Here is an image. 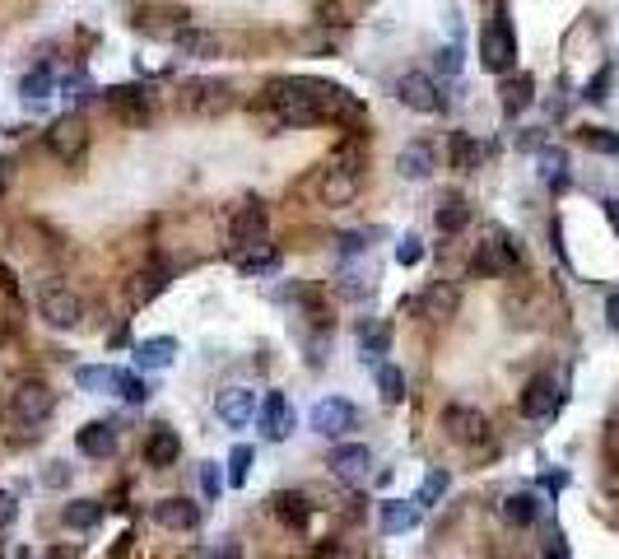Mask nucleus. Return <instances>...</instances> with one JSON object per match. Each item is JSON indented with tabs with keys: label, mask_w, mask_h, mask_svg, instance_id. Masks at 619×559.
<instances>
[{
	"label": "nucleus",
	"mask_w": 619,
	"mask_h": 559,
	"mask_svg": "<svg viewBox=\"0 0 619 559\" xmlns=\"http://www.w3.org/2000/svg\"><path fill=\"white\" fill-rule=\"evenodd\" d=\"M266 103L280 126H317V122H359L364 103L326 80H275L266 89Z\"/></svg>",
	"instance_id": "f257e3e1"
},
{
	"label": "nucleus",
	"mask_w": 619,
	"mask_h": 559,
	"mask_svg": "<svg viewBox=\"0 0 619 559\" xmlns=\"http://www.w3.org/2000/svg\"><path fill=\"white\" fill-rule=\"evenodd\" d=\"M480 66L489 75H508L517 66V33H512L508 14H494L485 24V33H480Z\"/></svg>",
	"instance_id": "f03ea898"
},
{
	"label": "nucleus",
	"mask_w": 619,
	"mask_h": 559,
	"mask_svg": "<svg viewBox=\"0 0 619 559\" xmlns=\"http://www.w3.org/2000/svg\"><path fill=\"white\" fill-rule=\"evenodd\" d=\"M52 410H56V396H52V387H47V382L28 378V382H19V387H14L10 415L24 424V429H38V424H47V420H52Z\"/></svg>",
	"instance_id": "7ed1b4c3"
},
{
	"label": "nucleus",
	"mask_w": 619,
	"mask_h": 559,
	"mask_svg": "<svg viewBox=\"0 0 619 559\" xmlns=\"http://www.w3.org/2000/svg\"><path fill=\"white\" fill-rule=\"evenodd\" d=\"M47 150L61 159V164H84V150H89V126H84L80 112H66V117H56L52 131H47Z\"/></svg>",
	"instance_id": "20e7f679"
},
{
	"label": "nucleus",
	"mask_w": 619,
	"mask_h": 559,
	"mask_svg": "<svg viewBox=\"0 0 619 559\" xmlns=\"http://www.w3.org/2000/svg\"><path fill=\"white\" fill-rule=\"evenodd\" d=\"M396 98H401L410 112H424V117H438V112L447 108V94L438 89V80H433V75H424V70L401 75V80H396Z\"/></svg>",
	"instance_id": "39448f33"
},
{
	"label": "nucleus",
	"mask_w": 619,
	"mask_h": 559,
	"mask_svg": "<svg viewBox=\"0 0 619 559\" xmlns=\"http://www.w3.org/2000/svg\"><path fill=\"white\" fill-rule=\"evenodd\" d=\"M38 313H42V322H47V327L70 331V327H80L84 308H80V299L70 294V285H56V280H47V285L38 289Z\"/></svg>",
	"instance_id": "423d86ee"
},
{
	"label": "nucleus",
	"mask_w": 619,
	"mask_h": 559,
	"mask_svg": "<svg viewBox=\"0 0 619 559\" xmlns=\"http://www.w3.org/2000/svg\"><path fill=\"white\" fill-rule=\"evenodd\" d=\"M308 424H312V434L340 438V434H350L354 424H359V410H354L345 396H322V401L308 410Z\"/></svg>",
	"instance_id": "0eeeda50"
},
{
	"label": "nucleus",
	"mask_w": 619,
	"mask_h": 559,
	"mask_svg": "<svg viewBox=\"0 0 619 559\" xmlns=\"http://www.w3.org/2000/svg\"><path fill=\"white\" fill-rule=\"evenodd\" d=\"M331 476L345 480V485H368V476H373V452L364 448V443H340V448H331Z\"/></svg>",
	"instance_id": "6e6552de"
},
{
	"label": "nucleus",
	"mask_w": 619,
	"mask_h": 559,
	"mask_svg": "<svg viewBox=\"0 0 619 559\" xmlns=\"http://www.w3.org/2000/svg\"><path fill=\"white\" fill-rule=\"evenodd\" d=\"M559 406H564V392H559V382H554L550 373H536V378L526 382V392H522L526 420H550Z\"/></svg>",
	"instance_id": "1a4fd4ad"
},
{
	"label": "nucleus",
	"mask_w": 619,
	"mask_h": 559,
	"mask_svg": "<svg viewBox=\"0 0 619 559\" xmlns=\"http://www.w3.org/2000/svg\"><path fill=\"white\" fill-rule=\"evenodd\" d=\"M256 424H261V434L270 443H280V438L294 434V406H289V396L284 392H266L261 396V406H256Z\"/></svg>",
	"instance_id": "9d476101"
},
{
	"label": "nucleus",
	"mask_w": 619,
	"mask_h": 559,
	"mask_svg": "<svg viewBox=\"0 0 619 559\" xmlns=\"http://www.w3.org/2000/svg\"><path fill=\"white\" fill-rule=\"evenodd\" d=\"M517 257H522V247L512 243L508 233H494V238H485V243H480V252H475V271L508 275L512 266H517Z\"/></svg>",
	"instance_id": "9b49d317"
},
{
	"label": "nucleus",
	"mask_w": 619,
	"mask_h": 559,
	"mask_svg": "<svg viewBox=\"0 0 619 559\" xmlns=\"http://www.w3.org/2000/svg\"><path fill=\"white\" fill-rule=\"evenodd\" d=\"M154 522L168 527V532H196V527H201V504H191L182 494L159 499V504H154Z\"/></svg>",
	"instance_id": "f8f14e48"
},
{
	"label": "nucleus",
	"mask_w": 619,
	"mask_h": 559,
	"mask_svg": "<svg viewBox=\"0 0 619 559\" xmlns=\"http://www.w3.org/2000/svg\"><path fill=\"white\" fill-rule=\"evenodd\" d=\"M270 233V219H266V205H243L229 224V243L233 247H252V243H266Z\"/></svg>",
	"instance_id": "ddd939ff"
},
{
	"label": "nucleus",
	"mask_w": 619,
	"mask_h": 559,
	"mask_svg": "<svg viewBox=\"0 0 619 559\" xmlns=\"http://www.w3.org/2000/svg\"><path fill=\"white\" fill-rule=\"evenodd\" d=\"M443 429L457 438V443H485V438H489V420L480 415V410H471V406H447Z\"/></svg>",
	"instance_id": "4468645a"
},
{
	"label": "nucleus",
	"mask_w": 619,
	"mask_h": 559,
	"mask_svg": "<svg viewBox=\"0 0 619 559\" xmlns=\"http://www.w3.org/2000/svg\"><path fill=\"white\" fill-rule=\"evenodd\" d=\"M359 196V178H354V168H326L322 182H317V201L340 210V205H350Z\"/></svg>",
	"instance_id": "2eb2a0df"
},
{
	"label": "nucleus",
	"mask_w": 619,
	"mask_h": 559,
	"mask_svg": "<svg viewBox=\"0 0 619 559\" xmlns=\"http://www.w3.org/2000/svg\"><path fill=\"white\" fill-rule=\"evenodd\" d=\"M75 448H80L84 457H94V462H108L112 452H117V424H108V420L84 424L80 434H75Z\"/></svg>",
	"instance_id": "dca6fc26"
},
{
	"label": "nucleus",
	"mask_w": 619,
	"mask_h": 559,
	"mask_svg": "<svg viewBox=\"0 0 619 559\" xmlns=\"http://www.w3.org/2000/svg\"><path fill=\"white\" fill-rule=\"evenodd\" d=\"M419 513H424V508H419L415 499H410V504H405V499H387V504H377V527H382L387 536L415 532V527H419Z\"/></svg>",
	"instance_id": "f3484780"
},
{
	"label": "nucleus",
	"mask_w": 619,
	"mask_h": 559,
	"mask_svg": "<svg viewBox=\"0 0 619 559\" xmlns=\"http://www.w3.org/2000/svg\"><path fill=\"white\" fill-rule=\"evenodd\" d=\"M219 420L233 424V429H243V424L256 420V392H247V387H229V392H219Z\"/></svg>",
	"instance_id": "a211bd4d"
},
{
	"label": "nucleus",
	"mask_w": 619,
	"mask_h": 559,
	"mask_svg": "<svg viewBox=\"0 0 619 559\" xmlns=\"http://www.w3.org/2000/svg\"><path fill=\"white\" fill-rule=\"evenodd\" d=\"M498 103H503V117H517V112H526L531 103H536V80L531 75H508L503 80V89H498Z\"/></svg>",
	"instance_id": "6ab92c4d"
},
{
	"label": "nucleus",
	"mask_w": 619,
	"mask_h": 559,
	"mask_svg": "<svg viewBox=\"0 0 619 559\" xmlns=\"http://www.w3.org/2000/svg\"><path fill=\"white\" fill-rule=\"evenodd\" d=\"M433 164H438V159H433V145H424V140H410V145L396 154V173L410 182H424L433 173Z\"/></svg>",
	"instance_id": "aec40b11"
},
{
	"label": "nucleus",
	"mask_w": 619,
	"mask_h": 559,
	"mask_svg": "<svg viewBox=\"0 0 619 559\" xmlns=\"http://www.w3.org/2000/svg\"><path fill=\"white\" fill-rule=\"evenodd\" d=\"M75 387L94 396H108L122 387V369H112V364H80L75 369Z\"/></svg>",
	"instance_id": "412c9836"
},
{
	"label": "nucleus",
	"mask_w": 619,
	"mask_h": 559,
	"mask_svg": "<svg viewBox=\"0 0 619 559\" xmlns=\"http://www.w3.org/2000/svg\"><path fill=\"white\" fill-rule=\"evenodd\" d=\"M233 261H238V271H243V275H270V271H280V252H275L270 243L233 247Z\"/></svg>",
	"instance_id": "4be33fe9"
},
{
	"label": "nucleus",
	"mask_w": 619,
	"mask_h": 559,
	"mask_svg": "<svg viewBox=\"0 0 619 559\" xmlns=\"http://www.w3.org/2000/svg\"><path fill=\"white\" fill-rule=\"evenodd\" d=\"M177 355V341L173 336H154V341H140L135 345V369L140 373H154V369H168Z\"/></svg>",
	"instance_id": "5701e85b"
},
{
	"label": "nucleus",
	"mask_w": 619,
	"mask_h": 559,
	"mask_svg": "<svg viewBox=\"0 0 619 559\" xmlns=\"http://www.w3.org/2000/svg\"><path fill=\"white\" fill-rule=\"evenodd\" d=\"M177 52H182V56H196V61H215V56H224V42H219V33L182 28V33H177Z\"/></svg>",
	"instance_id": "b1692460"
},
{
	"label": "nucleus",
	"mask_w": 619,
	"mask_h": 559,
	"mask_svg": "<svg viewBox=\"0 0 619 559\" xmlns=\"http://www.w3.org/2000/svg\"><path fill=\"white\" fill-rule=\"evenodd\" d=\"M373 285H377V271L368 266V261H359V266H340V275H336V289L345 294V299H364V294H373Z\"/></svg>",
	"instance_id": "393cba45"
},
{
	"label": "nucleus",
	"mask_w": 619,
	"mask_h": 559,
	"mask_svg": "<svg viewBox=\"0 0 619 559\" xmlns=\"http://www.w3.org/2000/svg\"><path fill=\"white\" fill-rule=\"evenodd\" d=\"M536 173L545 187L564 191L568 187V150H559V145H545V150L536 154Z\"/></svg>",
	"instance_id": "a878e982"
},
{
	"label": "nucleus",
	"mask_w": 619,
	"mask_h": 559,
	"mask_svg": "<svg viewBox=\"0 0 619 559\" xmlns=\"http://www.w3.org/2000/svg\"><path fill=\"white\" fill-rule=\"evenodd\" d=\"M498 513H503V522H512V527H531V522L540 518V499H536V490H517V494H508V499L498 504Z\"/></svg>",
	"instance_id": "bb28decb"
},
{
	"label": "nucleus",
	"mask_w": 619,
	"mask_h": 559,
	"mask_svg": "<svg viewBox=\"0 0 619 559\" xmlns=\"http://www.w3.org/2000/svg\"><path fill=\"white\" fill-rule=\"evenodd\" d=\"M108 103L122 112L131 126H145L149 122V98H145V89H126V84H122V89H108Z\"/></svg>",
	"instance_id": "cd10ccee"
},
{
	"label": "nucleus",
	"mask_w": 619,
	"mask_h": 559,
	"mask_svg": "<svg viewBox=\"0 0 619 559\" xmlns=\"http://www.w3.org/2000/svg\"><path fill=\"white\" fill-rule=\"evenodd\" d=\"M177 457H182V438H177L173 429H154V434L145 438V462L149 466H173Z\"/></svg>",
	"instance_id": "c85d7f7f"
},
{
	"label": "nucleus",
	"mask_w": 619,
	"mask_h": 559,
	"mask_svg": "<svg viewBox=\"0 0 619 559\" xmlns=\"http://www.w3.org/2000/svg\"><path fill=\"white\" fill-rule=\"evenodd\" d=\"M480 164H485V145L475 136H466V131H457V136H452V168H457V173H475Z\"/></svg>",
	"instance_id": "c756f323"
},
{
	"label": "nucleus",
	"mask_w": 619,
	"mask_h": 559,
	"mask_svg": "<svg viewBox=\"0 0 619 559\" xmlns=\"http://www.w3.org/2000/svg\"><path fill=\"white\" fill-rule=\"evenodd\" d=\"M410 308H419L424 317H452V313H457V289H452V285H447V289L433 285L424 299H410Z\"/></svg>",
	"instance_id": "7c9ffc66"
},
{
	"label": "nucleus",
	"mask_w": 619,
	"mask_h": 559,
	"mask_svg": "<svg viewBox=\"0 0 619 559\" xmlns=\"http://www.w3.org/2000/svg\"><path fill=\"white\" fill-rule=\"evenodd\" d=\"M61 518H66V527H75V532H94L98 522H103V504H98V499H70Z\"/></svg>",
	"instance_id": "2f4dec72"
},
{
	"label": "nucleus",
	"mask_w": 619,
	"mask_h": 559,
	"mask_svg": "<svg viewBox=\"0 0 619 559\" xmlns=\"http://www.w3.org/2000/svg\"><path fill=\"white\" fill-rule=\"evenodd\" d=\"M163 289H168V271H159V266H149V271H140L131 280V303L140 308V303H149V299H159Z\"/></svg>",
	"instance_id": "473e14b6"
},
{
	"label": "nucleus",
	"mask_w": 619,
	"mask_h": 559,
	"mask_svg": "<svg viewBox=\"0 0 619 559\" xmlns=\"http://www.w3.org/2000/svg\"><path fill=\"white\" fill-rule=\"evenodd\" d=\"M275 513H280V522L284 527H308V518H312V504L303 499V494H275Z\"/></svg>",
	"instance_id": "72a5a7b5"
},
{
	"label": "nucleus",
	"mask_w": 619,
	"mask_h": 559,
	"mask_svg": "<svg viewBox=\"0 0 619 559\" xmlns=\"http://www.w3.org/2000/svg\"><path fill=\"white\" fill-rule=\"evenodd\" d=\"M433 224L443 233H461L466 224H471V205L461 201V196H447L443 205H438V215H433Z\"/></svg>",
	"instance_id": "f704fd0d"
},
{
	"label": "nucleus",
	"mask_w": 619,
	"mask_h": 559,
	"mask_svg": "<svg viewBox=\"0 0 619 559\" xmlns=\"http://www.w3.org/2000/svg\"><path fill=\"white\" fill-rule=\"evenodd\" d=\"M191 108H201V112H215L229 103V84H210V80H196L191 84V98H187Z\"/></svg>",
	"instance_id": "c9c22d12"
},
{
	"label": "nucleus",
	"mask_w": 619,
	"mask_h": 559,
	"mask_svg": "<svg viewBox=\"0 0 619 559\" xmlns=\"http://www.w3.org/2000/svg\"><path fill=\"white\" fill-rule=\"evenodd\" d=\"M359 350H364V364H368V359L377 364V359L387 355V350H391V327H387V322H373V327L359 331Z\"/></svg>",
	"instance_id": "e433bc0d"
},
{
	"label": "nucleus",
	"mask_w": 619,
	"mask_h": 559,
	"mask_svg": "<svg viewBox=\"0 0 619 559\" xmlns=\"http://www.w3.org/2000/svg\"><path fill=\"white\" fill-rule=\"evenodd\" d=\"M56 89V75H52V66H33L24 75V80H19V94L28 98V103H38V98H47Z\"/></svg>",
	"instance_id": "4c0bfd02"
},
{
	"label": "nucleus",
	"mask_w": 619,
	"mask_h": 559,
	"mask_svg": "<svg viewBox=\"0 0 619 559\" xmlns=\"http://www.w3.org/2000/svg\"><path fill=\"white\" fill-rule=\"evenodd\" d=\"M377 392H382L387 406H401L405 401V373L396 369V364H382V369H377Z\"/></svg>",
	"instance_id": "58836bf2"
},
{
	"label": "nucleus",
	"mask_w": 619,
	"mask_h": 559,
	"mask_svg": "<svg viewBox=\"0 0 619 559\" xmlns=\"http://www.w3.org/2000/svg\"><path fill=\"white\" fill-rule=\"evenodd\" d=\"M447 485H452V476H447L443 466H433L429 476H424V485H419L415 504H419V508H433V504H438V499H443V494H447Z\"/></svg>",
	"instance_id": "ea45409f"
},
{
	"label": "nucleus",
	"mask_w": 619,
	"mask_h": 559,
	"mask_svg": "<svg viewBox=\"0 0 619 559\" xmlns=\"http://www.w3.org/2000/svg\"><path fill=\"white\" fill-rule=\"evenodd\" d=\"M252 457L256 452L247 448V443H238V448L229 452V485H247V476H252Z\"/></svg>",
	"instance_id": "a19ab883"
},
{
	"label": "nucleus",
	"mask_w": 619,
	"mask_h": 559,
	"mask_svg": "<svg viewBox=\"0 0 619 559\" xmlns=\"http://www.w3.org/2000/svg\"><path fill=\"white\" fill-rule=\"evenodd\" d=\"M582 145L596 154H619V136L606 131V126H587V131H582Z\"/></svg>",
	"instance_id": "79ce46f5"
},
{
	"label": "nucleus",
	"mask_w": 619,
	"mask_h": 559,
	"mask_svg": "<svg viewBox=\"0 0 619 559\" xmlns=\"http://www.w3.org/2000/svg\"><path fill=\"white\" fill-rule=\"evenodd\" d=\"M610 84H615V66L606 61V66L592 75V84H587V94H582V98H587V103H606V98H610Z\"/></svg>",
	"instance_id": "37998d69"
},
{
	"label": "nucleus",
	"mask_w": 619,
	"mask_h": 559,
	"mask_svg": "<svg viewBox=\"0 0 619 559\" xmlns=\"http://www.w3.org/2000/svg\"><path fill=\"white\" fill-rule=\"evenodd\" d=\"M117 392H122L126 401H131V406H145L149 396H154V387H149V382L140 378V373H122V387H117Z\"/></svg>",
	"instance_id": "c03bdc74"
},
{
	"label": "nucleus",
	"mask_w": 619,
	"mask_h": 559,
	"mask_svg": "<svg viewBox=\"0 0 619 559\" xmlns=\"http://www.w3.org/2000/svg\"><path fill=\"white\" fill-rule=\"evenodd\" d=\"M396 261H401V266H419V261H424V243H419L415 233H405L401 243H396Z\"/></svg>",
	"instance_id": "a18cd8bd"
},
{
	"label": "nucleus",
	"mask_w": 619,
	"mask_h": 559,
	"mask_svg": "<svg viewBox=\"0 0 619 559\" xmlns=\"http://www.w3.org/2000/svg\"><path fill=\"white\" fill-rule=\"evenodd\" d=\"M368 247H373V243H368V233H340V238H336L340 257H364Z\"/></svg>",
	"instance_id": "49530a36"
},
{
	"label": "nucleus",
	"mask_w": 619,
	"mask_h": 559,
	"mask_svg": "<svg viewBox=\"0 0 619 559\" xmlns=\"http://www.w3.org/2000/svg\"><path fill=\"white\" fill-rule=\"evenodd\" d=\"M224 480H229V476L219 471V462H205L201 466V490H205V499H215V494L224 490Z\"/></svg>",
	"instance_id": "de8ad7c7"
},
{
	"label": "nucleus",
	"mask_w": 619,
	"mask_h": 559,
	"mask_svg": "<svg viewBox=\"0 0 619 559\" xmlns=\"http://www.w3.org/2000/svg\"><path fill=\"white\" fill-rule=\"evenodd\" d=\"M438 66H443V75H457L461 70V47H443V52H438Z\"/></svg>",
	"instance_id": "09e8293b"
},
{
	"label": "nucleus",
	"mask_w": 619,
	"mask_h": 559,
	"mask_svg": "<svg viewBox=\"0 0 619 559\" xmlns=\"http://www.w3.org/2000/svg\"><path fill=\"white\" fill-rule=\"evenodd\" d=\"M14 518H19V504H14V494L0 490V527H10Z\"/></svg>",
	"instance_id": "8fccbe9b"
},
{
	"label": "nucleus",
	"mask_w": 619,
	"mask_h": 559,
	"mask_svg": "<svg viewBox=\"0 0 619 559\" xmlns=\"http://www.w3.org/2000/svg\"><path fill=\"white\" fill-rule=\"evenodd\" d=\"M545 555H568L564 532H559V527H550V536H545Z\"/></svg>",
	"instance_id": "3c124183"
},
{
	"label": "nucleus",
	"mask_w": 619,
	"mask_h": 559,
	"mask_svg": "<svg viewBox=\"0 0 619 559\" xmlns=\"http://www.w3.org/2000/svg\"><path fill=\"white\" fill-rule=\"evenodd\" d=\"M540 485H545V490H564L568 476H564V471H550V476H540Z\"/></svg>",
	"instance_id": "603ef678"
},
{
	"label": "nucleus",
	"mask_w": 619,
	"mask_h": 559,
	"mask_svg": "<svg viewBox=\"0 0 619 559\" xmlns=\"http://www.w3.org/2000/svg\"><path fill=\"white\" fill-rule=\"evenodd\" d=\"M66 462H52V471H47V485H66Z\"/></svg>",
	"instance_id": "864d4df0"
},
{
	"label": "nucleus",
	"mask_w": 619,
	"mask_h": 559,
	"mask_svg": "<svg viewBox=\"0 0 619 559\" xmlns=\"http://www.w3.org/2000/svg\"><path fill=\"white\" fill-rule=\"evenodd\" d=\"M606 317H610V327L619 331V289H615V294H610V299H606Z\"/></svg>",
	"instance_id": "5fc2aeb1"
},
{
	"label": "nucleus",
	"mask_w": 619,
	"mask_h": 559,
	"mask_svg": "<svg viewBox=\"0 0 619 559\" xmlns=\"http://www.w3.org/2000/svg\"><path fill=\"white\" fill-rule=\"evenodd\" d=\"M606 452H610V462L619 466V424H615V429H610V434H606Z\"/></svg>",
	"instance_id": "6e6d98bb"
},
{
	"label": "nucleus",
	"mask_w": 619,
	"mask_h": 559,
	"mask_svg": "<svg viewBox=\"0 0 619 559\" xmlns=\"http://www.w3.org/2000/svg\"><path fill=\"white\" fill-rule=\"evenodd\" d=\"M606 215H610V224H615V233H619V201H615V196L606 201Z\"/></svg>",
	"instance_id": "4d7b16f0"
},
{
	"label": "nucleus",
	"mask_w": 619,
	"mask_h": 559,
	"mask_svg": "<svg viewBox=\"0 0 619 559\" xmlns=\"http://www.w3.org/2000/svg\"><path fill=\"white\" fill-rule=\"evenodd\" d=\"M5 182H10V173H5V164H0V191H5Z\"/></svg>",
	"instance_id": "13d9d810"
}]
</instances>
